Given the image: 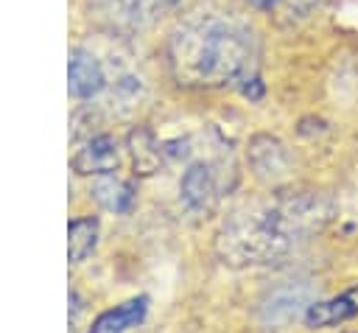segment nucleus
<instances>
[{"instance_id": "obj_11", "label": "nucleus", "mask_w": 358, "mask_h": 333, "mask_svg": "<svg viewBox=\"0 0 358 333\" xmlns=\"http://www.w3.org/2000/svg\"><path fill=\"white\" fill-rule=\"evenodd\" d=\"M129 143V154H131V165H134V173L140 176H151L159 171L165 154H162V143H157V137L151 134V129L145 126H134L126 137Z\"/></svg>"}, {"instance_id": "obj_12", "label": "nucleus", "mask_w": 358, "mask_h": 333, "mask_svg": "<svg viewBox=\"0 0 358 333\" xmlns=\"http://www.w3.org/2000/svg\"><path fill=\"white\" fill-rule=\"evenodd\" d=\"M98 232H101V224L95 215L73 218L67 224V260L70 263L87 260L98 246Z\"/></svg>"}, {"instance_id": "obj_5", "label": "nucleus", "mask_w": 358, "mask_h": 333, "mask_svg": "<svg viewBox=\"0 0 358 333\" xmlns=\"http://www.w3.org/2000/svg\"><path fill=\"white\" fill-rule=\"evenodd\" d=\"M106 73L101 67V62L84 50V48H73L70 59H67V90L73 98L78 101H90L95 95H101L106 90Z\"/></svg>"}, {"instance_id": "obj_13", "label": "nucleus", "mask_w": 358, "mask_h": 333, "mask_svg": "<svg viewBox=\"0 0 358 333\" xmlns=\"http://www.w3.org/2000/svg\"><path fill=\"white\" fill-rule=\"evenodd\" d=\"M238 90H241L249 101H260V98H263V81H260L257 73H249L243 81H238Z\"/></svg>"}, {"instance_id": "obj_8", "label": "nucleus", "mask_w": 358, "mask_h": 333, "mask_svg": "<svg viewBox=\"0 0 358 333\" xmlns=\"http://www.w3.org/2000/svg\"><path fill=\"white\" fill-rule=\"evenodd\" d=\"M246 160L255 171V176L260 179H277L288 171L291 160H288V151L285 146L271 137V134H255L249 140V148H246Z\"/></svg>"}, {"instance_id": "obj_1", "label": "nucleus", "mask_w": 358, "mask_h": 333, "mask_svg": "<svg viewBox=\"0 0 358 333\" xmlns=\"http://www.w3.org/2000/svg\"><path fill=\"white\" fill-rule=\"evenodd\" d=\"M255 31L232 11L199 6L179 20L168 39V62L185 87L238 84L255 70Z\"/></svg>"}, {"instance_id": "obj_6", "label": "nucleus", "mask_w": 358, "mask_h": 333, "mask_svg": "<svg viewBox=\"0 0 358 333\" xmlns=\"http://www.w3.org/2000/svg\"><path fill=\"white\" fill-rule=\"evenodd\" d=\"M120 162V146L112 134H92L87 143L73 154L70 168L78 176H101V173H115Z\"/></svg>"}, {"instance_id": "obj_4", "label": "nucleus", "mask_w": 358, "mask_h": 333, "mask_svg": "<svg viewBox=\"0 0 358 333\" xmlns=\"http://www.w3.org/2000/svg\"><path fill=\"white\" fill-rule=\"evenodd\" d=\"M224 190V176L221 168L210 160H196L187 165V171L179 179V199L185 204V210L190 213H210L215 207V201L221 199Z\"/></svg>"}, {"instance_id": "obj_3", "label": "nucleus", "mask_w": 358, "mask_h": 333, "mask_svg": "<svg viewBox=\"0 0 358 333\" xmlns=\"http://www.w3.org/2000/svg\"><path fill=\"white\" fill-rule=\"evenodd\" d=\"M176 6L179 0H90L92 17L103 28L123 34H134L154 25Z\"/></svg>"}, {"instance_id": "obj_9", "label": "nucleus", "mask_w": 358, "mask_h": 333, "mask_svg": "<svg viewBox=\"0 0 358 333\" xmlns=\"http://www.w3.org/2000/svg\"><path fill=\"white\" fill-rule=\"evenodd\" d=\"M148 305H151V299L145 294H140V297H131V299H126L115 308H106L92 319L87 333H126V330L137 327L145 319Z\"/></svg>"}, {"instance_id": "obj_14", "label": "nucleus", "mask_w": 358, "mask_h": 333, "mask_svg": "<svg viewBox=\"0 0 358 333\" xmlns=\"http://www.w3.org/2000/svg\"><path fill=\"white\" fill-rule=\"evenodd\" d=\"M285 3H288V11H299V14H305L313 6H319V0H285Z\"/></svg>"}, {"instance_id": "obj_10", "label": "nucleus", "mask_w": 358, "mask_h": 333, "mask_svg": "<svg viewBox=\"0 0 358 333\" xmlns=\"http://www.w3.org/2000/svg\"><path fill=\"white\" fill-rule=\"evenodd\" d=\"M358 313V297L355 294H338L330 299H313L305 311V325L308 327H333L341 325L347 319H352Z\"/></svg>"}, {"instance_id": "obj_2", "label": "nucleus", "mask_w": 358, "mask_h": 333, "mask_svg": "<svg viewBox=\"0 0 358 333\" xmlns=\"http://www.w3.org/2000/svg\"><path fill=\"white\" fill-rule=\"evenodd\" d=\"M319 204L313 196H277L232 213L215 235V252L227 266H268L282 260L294 243L316 227Z\"/></svg>"}, {"instance_id": "obj_7", "label": "nucleus", "mask_w": 358, "mask_h": 333, "mask_svg": "<svg viewBox=\"0 0 358 333\" xmlns=\"http://www.w3.org/2000/svg\"><path fill=\"white\" fill-rule=\"evenodd\" d=\"M90 199H95V204L109 213L126 215L137 201V185L117 173H101L90 182Z\"/></svg>"}, {"instance_id": "obj_15", "label": "nucleus", "mask_w": 358, "mask_h": 333, "mask_svg": "<svg viewBox=\"0 0 358 333\" xmlns=\"http://www.w3.org/2000/svg\"><path fill=\"white\" fill-rule=\"evenodd\" d=\"M255 8H263V11H268V8H274V6H280L282 0H249Z\"/></svg>"}]
</instances>
